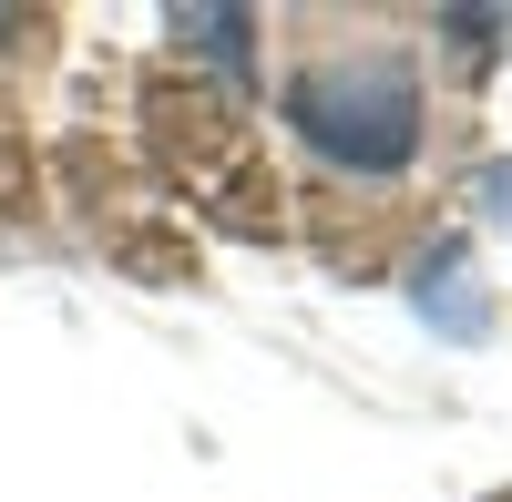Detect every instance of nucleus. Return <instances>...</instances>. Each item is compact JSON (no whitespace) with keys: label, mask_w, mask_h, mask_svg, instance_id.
<instances>
[{"label":"nucleus","mask_w":512,"mask_h":502,"mask_svg":"<svg viewBox=\"0 0 512 502\" xmlns=\"http://www.w3.org/2000/svg\"><path fill=\"white\" fill-rule=\"evenodd\" d=\"M287 123L308 134L338 175H369V185H390L420 164V134H431V93H420V62L400 52V41H328V52L297 62L287 82Z\"/></svg>","instance_id":"1"}]
</instances>
